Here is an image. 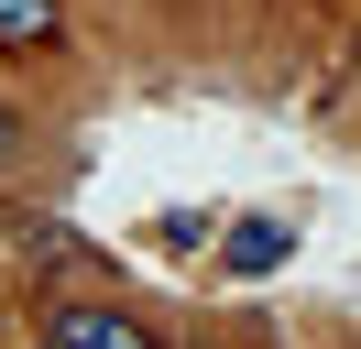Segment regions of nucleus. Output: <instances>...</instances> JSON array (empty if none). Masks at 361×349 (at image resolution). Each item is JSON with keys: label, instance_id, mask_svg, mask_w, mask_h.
Returning <instances> with one entry per match:
<instances>
[{"label": "nucleus", "instance_id": "obj_2", "mask_svg": "<svg viewBox=\"0 0 361 349\" xmlns=\"http://www.w3.org/2000/svg\"><path fill=\"white\" fill-rule=\"evenodd\" d=\"M55 33H66V11H55V0H0V55H44Z\"/></svg>", "mask_w": 361, "mask_h": 349}, {"label": "nucleus", "instance_id": "obj_4", "mask_svg": "<svg viewBox=\"0 0 361 349\" xmlns=\"http://www.w3.org/2000/svg\"><path fill=\"white\" fill-rule=\"evenodd\" d=\"M0 174H11V109H0Z\"/></svg>", "mask_w": 361, "mask_h": 349}, {"label": "nucleus", "instance_id": "obj_3", "mask_svg": "<svg viewBox=\"0 0 361 349\" xmlns=\"http://www.w3.org/2000/svg\"><path fill=\"white\" fill-rule=\"evenodd\" d=\"M285 251H295V218H241L230 229V273H274Z\"/></svg>", "mask_w": 361, "mask_h": 349}, {"label": "nucleus", "instance_id": "obj_1", "mask_svg": "<svg viewBox=\"0 0 361 349\" xmlns=\"http://www.w3.org/2000/svg\"><path fill=\"white\" fill-rule=\"evenodd\" d=\"M55 349H154V327L121 317V305H66L55 317Z\"/></svg>", "mask_w": 361, "mask_h": 349}]
</instances>
